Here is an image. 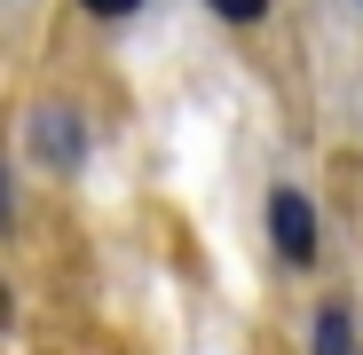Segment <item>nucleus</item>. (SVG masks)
<instances>
[{"instance_id":"obj_1","label":"nucleus","mask_w":363,"mask_h":355,"mask_svg":"<svg viewBox=\"0 0 363 355\" xmlns=\"http://www.w3.org/2000/svg\"><path fill=\"white\" fill-rule=\"evenodd\" d=\"M24 142H32L40 174H79V166H87V118H79L72 103H32Z\"/></svg>"},{"instance_id":"obj_2","label":"nucleus","mask_w":363,"mask_h":355,"mask_svg":"<svg viewBox=\"0 0 363 355\" xmlns=\"http://www.w3.org/2000/svg\"><path fill=\"white\" fill-rule=\"evenodd\" d=\"M269 237H277V253L292 269H308L316 245H324V229H316V205L300 198V190H269Z\"/></svg>"},{"instance_id":"obj_3","label":"nucleus","mask_w":363,"mask_h":355,"mask_svg":"<svg viewBox=\"0 0 363 355\" xmlns=\"http://www.w3.org/2000/svg\"><path fill=\"white\" fill-rule=\"evenodd\" d=\"M308 355H355V308H347V300H324V308H316Z\"/></svg>"},{"instance_id":"obj_4","label":"nucleus","mask_w":363,"mask_h":355,"mask_svg":"<svg viewBox=\"0 0 363 355\" xmlns=\"http://www.w3.org/2000/svg\"><path fill=\"white\" fill-rule=\"evenodd\" d=\"M206 9H213L221 24H261V16H269V0H206Z\"/></svg>"},{"instance_id":"obj_5","label":"nucleus","mask_w":363,"mask_h":355,"mask_svg":"<svg viewBox=\"0 0 363 355\" xmlns=\"http://www.w3.org/2000/svg\"><path fill=\"white\" fill-rule=\"evenodd\" d=\"M79 9H87V16H103V24H118V16H135L143 0H79Z\"/></svg>"},{"instance_id":"obj_6","label":"nucleus","mask_w":363,"mask_h":355,"mask_svg":"<svg viewBox=\"0 0 363 355\" xmlns=\"http://www.w3.org/2000/svg\"><path fill=\"white\" fill-rule=\"evenodd\" d=\"M9 213H16V190H9V166H0V229H9Z\"/></svg>"},{"instance_id":"obj_7","label":"nucleus","mask_w":363,"mask_h":355,"mask_svg":"<svg viewBox=\"0 0 363 355\" xmlns=\"http://www.w3.org/2000/svg\"><path fill=\"white\" fill-rule=\"evenodd\" d=\"M9 316H16V300H9V276H0V332H9Z\"/></svg>"}]
</instances>
